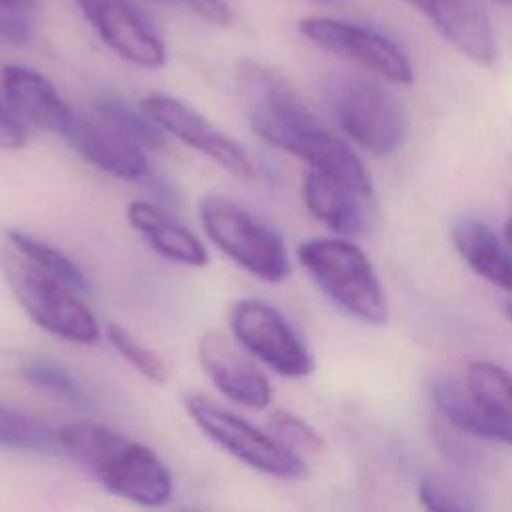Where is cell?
Returning <instances> with one entry per match:
<instances>
[{"instance_id": "1", "label": "cell", "mask_w": 512, "mask_h": 512, "mask_svg": "<svg viewBox=\"0 0 512 512\" xmlns=\"http://www.w3.org/2000/svg\"><path fill=\"white\" fill-rule=\"evenodd\" d=\"M236 90L258 138L372 196L364 164L310 112L286 78L258 62L244 60L236 70Z\"/></svg>"}, {"instance_id": "2", "label": "cell", "mask_w": 512, "mask_h": 512, "mask_svg": "<svg viewBox=\"0 0 512 512\" xmlns=\"http://www.w3.org/2000/svg\"><path fill=\"white\" fill-rule=\"evenodd\" d=\"M58 436L60 448L114 496L146 508L172 498V474L152 448L90 420L70 422Z\"/></svg>"}, {"instance_id": "3", "label": "cell", "mask_w": 512, "mask_h": 512, "mask_svg": "<svg viewBox=\"0 0 512 512\" xmlns=\"http://www.w3.org/2000/svg\"><path fill=\"white\" fill-rule=\"evenodd\" d=\"M0 270L10 292L34 324L74 344L88 346L102 338V328L84 304V296L34 266L12 246L0 250Z\"/></svg>"}, {"instance_id": "4", "label": "cell", "mask_w": 512, "mask_h": 512, "mask_svg": "<svg viewBox=\"0 0 512 512\" xmlns=\"http://www.w3.org/2000/svg\"><path fill=\"white\" fill-rule=\"evenodd\" d=\"M298 260L316 286L344 312L368 324L388 316L386 296L366 254L342 238H314L298 248Z\"/></svg>"}, {"instance_id": "5", "label": "cell", "mask_w": 512, "mask_h": 512, "mask_svg": "<svg viewBox=\"0 0 512 512\" xmlns=\"http://www.w3.org/2000/svg\"><path fill=\"white\" fill-rule=\"evenodd\" d=\"M198 216L206 236L258 280L278 284L290 274V260L282 236L224 194L200 200Z\"/></svg>"}, {"instance_id": "6", "label": "cell", "mask_w": 512, "mask_h": 512, "mask_svg": "<svg viewBox=\"0 0 512 512\" xmlns=\"http://www.w3.org/2000/svg\"><path fill=\"white\" fill-rule=\"evenodd\" d=\"M324 100L340 130L360 148L388 156L402 146L406 114L380 84L358 76H334L324 86Z\"/></svg>"}, {"instance_id": "7", "label": "cell", "mask_w": 512, "mask_h": 512, "mask_svg": "<svg viewBox=\"0 0 512 512\" xmlns=\"http://www.w3.org/2000/svg\"><path fill=\"white\" fill-rule=\"evenodd\" d=\"M184 406L192 422L242 464L274 478L298 480L306 476L304 458L284 446L272 432L256 428L204 394H188Z\"/></svg>"}, {"instance_id": "8", "label": "cell", "mask_w": 512, "mask_h": 512, "mask_svg": "<svg viewBox=\"0 0 512 512\" xmlns=\"http://www.w3.org/2000/svg\"><path fill=\"white\" fill-rule=\"evenodd\" d=\"M230 328L244 352L286 378L314 370L312 354L288 320L260 298H242L230 310Z\"/></svg>"}, {"instance_id": "9", "label": "cell", "mask_w": 512, "mask_h": 512, "mask_svg": "<svg viewBox=\"0 0 512 512\" xmlns=\"http://www.w3.org/2000/svg\"><path fill=\"white\" fill-rule=\"evenodd\" d=\"M298 30L318 48L356 62L390 82L410 84L414 78L406 52L374 26L328 16H308L298 22Z\"/></svg>"}, {"instance_id": "10", "label": "cell", "mask_w": 512, "mask_h": 512, "mask_svg": "<svg viewBox=\"0 0 512 512\" xmlns=\"http://www.w3.org/2000/svg\"><path fill=\"white\" fill-rule=\"evenodd\" d=\"M140 108L164 130V134H170L192 150L204 154L228 174L242 180L254 176L248 152L180 98L164 92H152L142 98Z\"/></svg>"}, {"instance_id": "11", "label": "cell", "mask_w": 512, "mask_h": 512, "mask_svg": "<svg viewBox=\"0 0 512 512\" xmlns=\"http://www.w3.org/2000/svg\"><path fill=\"white\" fill-rule=\"evenodd\" d=\"M106 46L140 68H160L166 46L132 0H76Z\"/></svg>"}, {"instance_id": "12", "label": "cell", "mask_w": 512, "mask_h": 512, "mask_svg": "<svg viewBox=\"0 0 512 512\" xmlns=\"http://www.w3.org/2000/svg\"><path fill=\"white\" fill-rule=\"evenodd\" d=\"M198 360L212 384L234 404L264 410L272 402L266 374L224 334L204 332L198 340Z\"/></svg>"}, {"instance_id": "13", "label": "cell", "mask_w": 512, "mask_h": 512, "mask_svg": "<svg viewBox=\"0 0 512 512\" xmlns=\"http://www.w3.org/2000/svg\"><path fill=\"white\" fill-rule=\"evenodd\" d=\"M64 138L88 164L114 178L138 180L148 174L146 150L92 112L76 114Z\"/></svg>"}, {"instance_id": "14", "label": "cell", "mask_w": 512, "mask_h": 512, "mask_svg": "<svg viewBox=\"0 0 512 512\" xmlns=\"http://www.w3.org/2000/svg\"><path fill=\"white\" fill-rule=\"evenodd\" d=\"M462 56L478 66L496 60V36L490 18L476 0H406Z\"/></svg>"}, {"instance_id": "15", "label": "cell", "mask_w": 512, "mask_h": 512, "mask_svg": "<svg viewBox=\"0 0 512 512\" xmlns=\"http://www.w3.org/2000/svg\"><path fill=\"white\" fill-rule=\"evenodd\" d=\"M2 90L6 102L20 118L46 132L64 136L76 116L54 84L34 68L22 64L4 66Z\"/></svg>"}, {"instance_id": "16", "label": "cell", "mask_w": 512, "mask_h": 512, "mask_svg": "<svg viewBox=\"0 0 512 512\" xmlns=\"http://www.w3.org/2000/svg\"><path fill=\"white\" fill-rule=\"evenodd\" d=\"M126 218L136 234L162 258L190 268L208 264L210 256L204 242L166 208L150 200H132Z\"/></svg>"}, {"instance_id": "17", "label": "cell", "mask_w": 512, "mask_h": 512, "mask_svg": "<svg viewBox=\"0 0 512 512\" xmlns=\"http://www.w3.org/2000/svg\"><path fill=\"white\" fill-rule=\"evenodd\" d=\"M302 192L308 212L330 230L344 236H356L366 228L370 196L346 182L310 168Z\"/></svg>"}, {"instance_id": "18", "label": "cell", "mask_w": 512, "mask_h": 512, "mask_svg": "<svg viewBox=\"0 0 512 512\" xmlns=\"http://www.w3.org/2000/svg\"><path fill=\"white\" fill-rule=\"evenodd\" d=\"M452 242L478 276L500 290L512 292V252L488 224L464 216L452 226Z\"/></svg>"}, {"instance_id": "19", "label": "cell", "mask_w": 512, "mask_h": 512, "mask_svg": "<svg viewBox=\"0 0 512 512\" xmlns=\"http://www.w3.org/2000/svg\"><path fill=\"white\" fill-rule=\"evenodd\" d=\"M466 386L490 424L494 440L512 446V372L494 362L476 360L468 366Z\"/></svg>"}, {"instance_id": "20", "label": "cell", "mask_w": 512, "mask_h": 512, "mask_svg": "<svg viewBox=\"0 0 512 512\" xmlns=\"http://www.w3.org/2000/svg\"><path fill=\"white\" fill-rule=\"evenodd\" d=\"M430 398L434 408L452 424L456 430L482 438V440H494L492 428L486 422L480 406L476 404L474 396L470 394L468 386L452 380V378H440L434 380L430 386Z\"/></svg>"}, {"instance_id": "21", "label": "cell", "mask_w": 512, "mask_h": 512, "mask_svg": "<svg viewBox=\"0 0 512 512\" xmlns=\"http://www.w3.org/2000/svg\"><path fill=\"white\" fill-rule=\"evenodd\" d=\"M6 236H8V244L16 252H20L24 258H28L34 266L60 278L62 282H66L70 288H74L84 298L92 294V286H90V280L84 274V270L60 248H56L44 240H38L26 232H20V230H8Z\"/></svg>"}, {"instance_id": "22", "label": "cell", "mask_w": 512, "mask_h": 512, "mask_svg": "<svg viewBox=\"0 0 512 512\" xmlns=\"http://www.w3.org/2000/svg\"><path fill=\"white\" fill-rule=\"evenodd\" d=\"M90 112L114 126L134 144L144 150H158L164 146V130L142 110L138 112L132 104L118 96H98L90 104Z\"/></svg>"}, {"instance_id": "23", "label": "cell", "mask_w": 512, "mask_h": 512, "mask_svg": "<svg viewBox=\"0 0 512 512\" xmlns=\"http://www.w3.org/2000/svg\"><path fill=\"white\" fill-rule=\"evenodd\" d=\"M0 446L30 452L62 450L56 428L38 416L12 406H0Z\"/></svg>"}, {"instance_id": "24", "label": "cell", "mask_w": 512, "mask_h": 512, "mask_svg": "<svg viewBox=\"0 0 512 512\" xmlns=\"http://www.w3.org/2000/svg\"><path fill=\"white\" fill-rule=\"evenodd\" d=\"M22 376L32 388L42 390L62 402H68L78 408L90 406V396L86 394L84 386L64 366L52 360H30L22 368Z\"/></svg>"}, {"instance_id": "25", "label": "cell", "mask_w": 512, "mask_h": 512, "mask_svg": "<svg viewBox=\"0 0 512 512\" xmlns=\"http://www.w3.org/2000/svg\"><path fill=\"white\" fill-rule=\"evenodd\" d=\"M106 338L112 348L148 382L164 384L168 380V366L164 358L156 350L146 346L140 338H136L128 328L118 322H110L106 326Z\"/></svg>"}, {"instance_id": "26", "label": "cell", "mask_w": 512, "mask_h": 512, "mask_svg": "<svg viewBox=\"0 0 512 512\" xmlns=\"http://www.w3.org/2000/svg\"><path fill=\"white\" fill-rule=\"evenodd\" d=\"M268 426H270V432L284 446H288L292 452L300 454L302 458L320 454L324 450V440L320 432L290 410H284V408L274 410L268 416Z\"/></svg>"}, {"instance_id": "27", "label": "cell", "mask_w": 512, "mask_h": 512, "mask_svg": "<svg viewBox=\"0 0 512 512\" xmlns=\"http://www.w3.org/2000/svg\"><path fill=\"white\" fill-rule=\"evenodd\" d=\"M36 0H0V40L24 44L32 36Z\"/></svg>"}, {"instance_id": "28", "label": "cell", "mask_w": 512, "mask_h": 512, "mask_svg": "<svg viewBox=\"0 0 512 512\" xmlns=\"http://www.w3.org/2000/svg\"><path fill=\"white\" fill-rule=\"evenodd\" d=\"M418 498L422 502L424 508L428 510H440V512H448V510H472L476 508L472 502H468L464 498V494L460 490H456L454 486L434 478V476H424L418 482Z\"/></svg>"}, {"instance_id": "29", "label": "cell", "mask_w": 512, "mask_h": 512, "mask_svg": "<svg viewBox=\"0 0 512 512\" xmlns=\"http://www.w3.org/2000/svg\"><path fill=\"white\" fill-rule=\"evenodd\" d=\"M26 128L14 108L0 100V150H18L26 144Z\"/></svg>"}, {"instance_id": "30", "label": "cell", "mask_w": 512, "mask_h": 512, "mask_svg": "<svg viewBox=\"0 0 512 512\" xmlns=\"http://www.w3.org/2000/svg\"><path fill=\"white\" fill-rule=\"evenodd\" d=\"M186 4L194 14L216 26H228L232 22V10L226 0H176Z\"/></svg>"}, {"instance_id": "31", "label": "cell", "mask_w": 512, "mask_h": 512, "mask_svg": "<svg viewBox=\"0 0 512 512\" xmlns=\"http://www.w3.org/2000/svg\"><path fill=\"white\" fill-rule=\"evenodd\" d=\"M314 4H320V6H328V8H344L350 4V0H310Z\"/></svg>"}, {"instance_id": "32", "label": "cell", "mask_w": 512, "mask_h": 512, "mask_svg": "<svg viewBox=\"0 0 512 512\" xmlns=\"http://www.w3.org/2000/svg\"><path fill=\"white\" fill-rule=\"evenodd\" d=\"M506 238H508V244L512 246V212H510V216L506 220Z\"/></svg>"}, {"instance_id": "33", "label": "cell", "mask_w": 512, "mask_h": 512, "mask_svg": "<svg viewBox=\"0 0 512 512\" xmlns=\"http://www.w3.org/2000/svg\"><path fill=\"white\" fill-rule=\"evenodd\" d=\"M146 2H152V4H160V6H172V4H176V0H146Z\"/></svg>"}, {"instance_id": "34", "label": "cell", "mask_w": 512, "mask_h": 512, "mask_svg": "<svg viewBox=\"0 0 512 512\" xmlns=\"http://www.w3.org/2000/svg\"><path fill=\"white\" fill-rule=\"evenodd\" d=\"M504 312H506V316L512 320V300H510V302H506V306H504Z\"/></svg>"}, {"instance_id": "35", "label": "cell", "mask_w": 512, "mask_h": 512, "mask_svg": "<svg viewBox=\"0 0 512 512\" xmlns=\"http://www.w3.org/2000/svg\"><path fill=\"white\" fill-rule=\"evenodd\" d=\"M496 2H502V4H510V6H512V0H496Z\"/></svg>"}]
</instances>
